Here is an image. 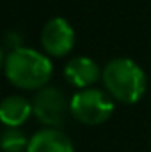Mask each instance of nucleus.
<instances>
[{
  "label": "nucleus",
  "instance_id": "obj_4",
  "mask_svg": "<svg viewBox=\"0 0 151 152\" xmlns=\"http://www.w3.org/2000/svg\"><path fill=\"white\" fill-rule=\"evenodd\" d=\"M70 103L71 99H68V96L59 87L46 85L39 88L32 97V113L46 127L59 129L66 122L68 115H71Z\"/></svg>",
  "mask_w": 151,
  "mask_h": 152
},
{
  "label": "nucleus",
  "instance_id": "obj_2",
  "mask_svg": "<svg viewBox=\"0 0 151 152\" xmlns=\"http://www.w3.org/2000/svg\"><path fill=\"white\" fill-rule=\"evenodd\" d=\"M4 71L5 78L14 87L23 90H39L48 85L53 67L44 53L23 46L7 53Z\"/></svg>",
  "mask_w": 151,
  "mask_h": 152
},
{
  "label": "nucleus",
  "instance_id": "obj_5",
  "mask_svg": "<svg viewBox=\"0 0 151 152\" xmlns=\"http://www.w3.org/2000/svg\"><path fill=\"white\" fill-rule=\"evenodd\" d=\"M41 46L52 57H64L75 46V30L68 20L57 16L44 23L41 30Z\"/></svg>",
  "mask_w": 151,
  "mask_h": 152
},
{
  "label": "nucleus",
  "instance_id": "obj_3",
  "mask_svg": "<svg viewBox=\"0 0 151 152\" xmlns=\"http://www.w3.org/2000/svg\"><path fill=\"white\" fill-rule=\"evenodd\" d=\"M70 113L82 124L98 126L112 117L114 101L107 92L91 87L73 94L70 103Z\"/></svg>",
  "mask_w": 151,
  "mask_h": 152
},
{
  "label": "nucleus",
  "instance_id": "obj_7",
  "mask_svg": "<svg viewBox=\"0 0 151 152\" xmlns=\"http://www.w3.org/2000/svg\"><path fill=\"white\" fill-rule=\"evenodd\" d=\"M27 152H75V149L68 134H64L61 129L46 127L29 140Z\"/></svg>",
  "mask_w": 151,
  "mask_h": 152
},
{
  "label": "nucleus",
  "instance_id": "obj_10",
  "mask_svg": "<svg viewBox=\"0 0 151 152\" xmlns=\"http://www.w3.org/2000/svg\"><path fill=\"white\" fill-rule=\"evenodd\" d=\"M23 39L18 32H7L5 37H4V44H7V48L13 51V50H18V48H23Z\"/></svg>",
  "mask_w": 151,
  "mask_h": 152
},
{
  "label": "nucleus",
  "instance_id": "obj_11",
  "mask_svg": "<svg viewBox=\"0 0 151 152\" xmlns=\"http://www.w3.org/2000/svg\"><path fill=\"white\" fill-rule=\"evenodd\" d=\"M5 58H7V55L4 53V50H2V46H0V69L5 67Z\"/></svg>",
  "mask_w": 151,
  "mask_h": 152
},
{
  "label": "nucleus",
  "instance_id": "obj_8",
  "mask_svg": "<svg viewBox=\"0 0 151 152\" xmlns=\"http://www.w3.org/2000/svg\"><path fill=\"white\" fill-rule=\"evenodd\" d=\"M32 115V101L18 94L7 96L0 101V122L5 127H20Z\"/></svg>",
  "mask_w": 151,
  "mask_h": 152
},
{
  "label": "nucleus",
  "instance_id": "obj_9",
  "mask_svg": "<svg viewBox=\"0 0 151 152\" xmlns=\"http://www.w3.org/2000/svg\"><path fill=\"white\" fill-rule=\"evenodd\" d=\"M29 140L20 127H4L0 131V151L2 152H27Z\"/></svg>",
  "mask_w": 151,
  "mask_h": 152
},
{
  "label": "nucleus",
  "instance_id": "obj_6",
  "mask_svg": "<svg viewBox=\"0 0 151 152\" xmlns=\"http://www.w3.org/2000/svg\"><path fill=\"white\" fill-rule=\"evenodd\" d=\"M100 76H101L100 66L89 57H75L64 67L66 81L71 87L80 88V90L91 88V85L96 83L100 80Z\"/></svg>",
  "mask_w": 151,
  "mask_h": 152
},
{
  "label": "nucleus",
  "instance_id": "obj_1",
  "mask_svg": "<svg viewBox=\"0 0 151 152\" xmlns=\"http://www.w3.org/2000/svg\"><path fill=\"white\" fill-rule=\"evenodd\" d=\"M101 80L109 96L124 104H135L146 94L148 80L144 69L126 57H117L107 62L101 71Z\"/></svg>",
  "mask_w": 151,
  "mask_h": 152
}]
</instances>
